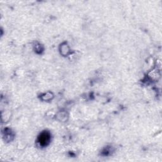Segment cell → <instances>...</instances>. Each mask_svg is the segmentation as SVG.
<instances>
[{"mask_svg": "<svg viewBox=\"0 0 162 162\" xmlns=\"http://www.w3.org/2000/svg\"><path fill=\"white\" fill-rule=\"evenodd\" d=\"M50 136L48 133H43L40 136L39 138V141L42 146H46L49 142Z\"/></svg>", "mask_w": 162, "mask_h": 162, "instance_id": "obj_1", "label": "cell"}]
</instances>
